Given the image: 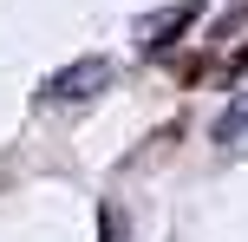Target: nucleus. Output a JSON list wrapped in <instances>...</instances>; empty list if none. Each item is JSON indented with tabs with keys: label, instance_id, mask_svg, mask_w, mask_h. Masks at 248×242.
I'll list each match as a JSON object with an SVG mask.
<instances>
[{
	"label": "nucleus",
	"instance_id": "1",
	"mask_svg": "<svg viewBox=\"0 0 248 242\" xmlns=\"http://www.w3.org/2000/svg\"><path fill=\"white\" fill-rule=\"evenodd\" d=\"M111 79H118V65L111 59H72V65H59V72H46V85H39V105H85V98H98V92H111Z\"/></svg>",
	"mask_w": 248,
	"mask_h": 242
},
{
	"label": "nucleus",
	"instance_id": "2",
	"mask_svg": "<svg viewBox=\"0 0 248 242\" xmlns=\"http://www.w3.org/2000/svg\"><path fill=\"white\" fill-rule=\"evenodd\" d=\"M196 13H202V0H183V7H163L157 20H144V52H150V59H157V52H170L176 33H189V26H196Z\"/></svg>",
	"mask_w": 248,
	"mask_h": 242
},
{
	"label": "nucleus",
	"instance_id": "3",
	"mask_svg": "<svg viewBox=\"0 0 248 242\" xmlns=\"http://www.w3.org/2000/svg\"><path fill=\"white\" fill-rule=\"evenodd\" d=\"M242 131H248V92H242V98H235V105H229V112H222V118H216V131H209V138H216V144H235V138H242Z\"/></svg>",
	"mask_w": 248,
	"mask_h": 242
},
{
	"label": "nucleus",
	"instance_id": "4",
	"mask_svg": "<svg viewBox=\"0 0 248 242\" xmlns=\"http://www.w3.org/2000/svg\"><path fill=\"white\" fill-rule=\"evenodd\" d=\"M98 242H124V210H118V203L98 210Z\"/></svg>",
	"mask_w": 248,
	"mask_h": 242
},
{
	"label": "nucleus",
	"instance_id": "5",
	"mask_svg": "<svg viewBox=\"0 0 248 242\" xmlns=\"http://www.w3.org/2000/svg\"><path fill=\"white\" fill-rule=\"evenodd\" d=\"M222 72H229V79H242V72H248V46H242V52H235V59H229V65H222Z\"/></svg>",
	"mask_w": 248,
	"mask_h": 242
}]
</instances>
